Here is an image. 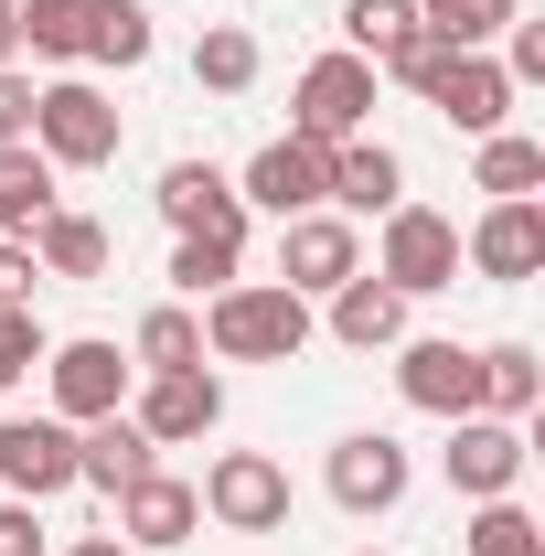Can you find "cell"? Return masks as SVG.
<instances>
[{
    "label": "cell",
    "instance_id": "13",
    "mask_svg": "<svg viewBox=\"0 0 545 556\" xmlns=\"http://www.w3.org/2000/svg\"><path fill=\"white\" fill-rule=\"evenodd\" d=\"M396 396L417 417H481V343H396Z\"/></svg>",
    "mask_w": 545,
    "mask_h": 556
},
{
    "label": "cell",
    "instance_id": "24",
    "mask_svg": "<svg viewBox=\"0 0 545 556\" xmlns=\"http://www.w3.org/2000/svg\"><path fill=\"white\" fill-rule=\"evenodd\" d=\"M129 364H139V375H182V364H204V311H193V300H161V311H139Z\"/></svg>",
    "mask_w": 545,
    "mask_h": 556
},
{
    "label": "cell",
    "instance_id": "9",
    "mask_svg": "<svg viewBox=\"0 0 545 556\" xmlns=\"http://www.w3.org/2000/svg\"><path fill=\"white\" fill-rule=\"evenodd\" d=\"M321 482H332L342 514H396L417 482L407 439H385V428H353V439H332V460H321Z\"/></svg>",
    "mask_w": 545,
    "mask_h": 556
},
{
    "label": "cell",
    "instance_id": "39",
    "mask_svg": "<svg viewBox=\"0 0 545 556\" xmlns=\"http://www.w3.org/2000/svg\"><path fill=\"white\" fill-rule=\"evenodd\" d=\"M364 556H375V546H364Z\"/></svg>",
    "mask_w": 545,
    "mask_h": 556
},
{
    "label": "cell",
    "instance_id": "27",
    "mask_svg": "<svg viewBox=\"0 0 545 556\" xmlns=\"http://www.w3.org/2000/svg\"><path fill=\"white\" fill-rule=\"evenodd\" d=\"M257 65H268V54H257V33H246V22H204V43H193V86L246 97V86H257Z\"/></svg>",
    "mask_w": 545,
    "mask_h": 556
},
{
    "label": "cell",
    "instance_id": "38",
    "mask_svg": "<svg viewBox=\"0 0 545 556\" xmlns=\"http://www.w3.org/2000/svg\"><path fill=\"white\" fill-rule=\"evenodd\" d=\"M65 556H129V546H118V535H75Z\"/></svg>",
    "mask_w": 545,
    "mask_h": 556
},
{
    "label": "cell",
    "instance_id": "37",
    "mask_svg": "<svg viewBox=\"0 0 545 556\" xmlns=\"http://www.w3.org/2000/svg\"><path fill=\"white\" fill-rule=\"evenodd\" d=\"M0 65H22V0H0Z\"/></svg>",
    "mask_w": 545,
    "mask_h": 556
},
{
    "label": "cell",
    "instance_id": "3",
    "mask_svg": "<svg viewBox=\"0 0 545 556\" xmlns=\"http://www.w3.org/2000/svg\"><path fill=\"white\" fill-rule=\"evenodd\" d=\"M385 236H375V278L396 289V300H428V289H460V225L439 204H396L375 214Z\"/></svg>",
    "mask_w": 545,
    "mask_h": 556
},
{
    "label": "cell",
    "instance_id": "4",
    "mask_svg": "<svg viewBox=\"0 0 545 556\" xmlns=\"http://www.w3.org/2000/svg\"><path fill=\"white\" fill-rule=\"evenodd\" d=\"M193 503H204V525H225V535H278L289 525V471H278L268 450H214Z\"/></svg>",
    "mask_w": 545,
    "mask_h": 556
},
{
    "label": "cell",
    "instance_id": "36",
    "mask_svg": "<svg viewBox=\"0 0 545 556\" xmlns=\"http://www.w3.org/2000/svg\"><path fill=\"white\" fill-rule=\"evenodd\" d=\"M33 86H43V75L0 65V139H33Z\"/></svg>",
    "mask_w": 545,
    "mask_h": 556
},
{
    "label": "cell",
    "instance_id": "35",
    "mask_svg": "<svg viewBox=\"0 0 545 556\" xmlns=\"http://www.w3.org/2000/svg\"><path fill=\"white\" fill-rule=\"evenodd\" d=\"M33 247H22V236H0V311H33Z\"/></svg>",
    "mask_w": 545,
    "mask_h": 556
},
{
    "label": "cell",
    "instance_id": "25",
    "mask_svg": "<svg viewBox=\"0 0 545 556\" xmlns=\"http://www.w3.org/2000/svg\"><path fill=\"white\" fill-rule=\"evenodd\" d=\"M471 193H492V204H524V193H545V139H514V129L471 139Z\"/></svg>",
    "mask_w": 545,
    "mask_h": 556
},
{
    "label": "cell",
    "instance_id": "30",
    "mask_svg": "<svg viewBox=\"0 0 545 556\" xmlns=\"http://www.w3.org/2000/svg\"><path fill=\"white\" fill-rule=\"evenodd\" d=\"M236 236H172V300H214V289H236Z\"/></svg>",
    "mask_w": 545,
    "mask_h": 556
},
{
    "label": "cell",
    "instance_id": "14",
    "mask_svg": "<svg viewBox=\"0 0 545 556\" xmlns=\"http://www.w3.org/2000/svg\"><path fill=\"white\" fill-rule=\"evenodd\" d=\"M460 268L524 289V278L545 268V204H535V193H524V204H481V225L460 236Z\"/></svg>",
    "mask_w": 545,
    "mask_h": 556
},
{
    "label": "cell",
    "instance_id": "18",
    "mask_svg": "<svg viewBox=\"0 0 545 556\" xmlns=\"http://www.w3.org/2000/svg\"><path fill=\"white\" fill-rule=\"evenodd\" d=\"M407 311H417V300H396L375 268H353V278L332 289V311H321V321H332L342 353H396V343H407Z\"/></svg>",
    "mask_w": 545,
    "mask_h": 556
},
{
    "label": "cell",
    "instance_id": "15",
    "mask_svg": "<svg viewBox=\"0 0 545 556\" xmlns=\"http://www.w3.org/2000/svg\"><path fill=\"white\" fill-rule=\"evenodd\" d=\"M150 204H161L172 236H236V247H246V193H236V172H214V161H172Z\"/></svg>",
    "mask_w": 545,
    "mask_h": 556
},
{
    "label": "cell",
    "instance_id": "7",
    "mask_svg": "<svg viewBox=\"0 0 545 556\" xmlns=\"http://www.w3.org/2000/svg\"><path fill=\"white\" fill-rule=\"evenodd\" d=\"M43 386H54V417L86 428V417H118V407H129L139 364H129L118 343H97V332H86V343H54V353H43Z\"/></svg>",
    "mask_w": 545,
    "mask_h": 556
},
{
    "label": "cell",
    "instance_id": "28",
    "mask_svg": "<svg viewBox=\"0 0 545 556\" xmlns=\"http://www.w3.org/2000/svg\"><path fill=\"white\" fill-rule=\"evenodd\" d=\"M514 22V0H417V33H439L449 54H492Z\"/></svg>",
    "mask_w": 545,
    "mask_h": 556
},
{
    "label": "cell",
    "instance_id": "10",
    "mask_svg": "<svg viewBox=\"0 0 545 556\" xmlns=\"http://www.w3.org/2000/svg\"><path fill=\"white\" fill-rule=\"evenodd\" d=\"M439 471H449L460 503H503V492L524 482V428H514V417H449Z\"/></svg>",
    "mask_w": 545,
    "mask_h": 556
},
{
    "label": "cell",
    "instance_id": "21",
    "mask_svg": "<svg viewBox=\"0 0 545 556\" xmlns=\"http://www.w3.org/2000/svg\"><path fill=\"white\" fill-rule=\"evenodd\" d=\"M22 54L75 75L86 54H97V0H22Z\"/></svg>",
    "mask_w": 545,
    "mask_h": 556
},
{
    "label": "cell",
    "instance_id": "31",
    "mask_svg": "<svg viewBox=\"0 0 545 556\" xmlns=\"http://www.w3.org/2000/svg\"><path fill=\"white\" fill-rule=\"evenodd\" d=\"M407 33H417V0H353L342 11V54H364V65H385Z\"/></svg>",
    "mask_w": 545,
    "mask_h": 556
},
{
    "label": "cell",
    "instance_id": "8",
    "mask_svg": "<svg viewBox=\"0 0 545 556\" xmlns=\"http://www.w3.org/2000/svg\"><path fill=\"white\" fill-rule=\"evenodd\" d=\"M364 268V236H353V214H289L278 225V289H300V300H332L342 278Z\"/></svg>",
    "mask_w": 545,
    "mask_h": 556
},
{
    "label": "cell",
    "instance_id": "6",
    "mask_svg": "<svg viewBox=\"0 0 545 556\" xmlns=\"http://www.w3.org/2000/svg\"><path fill=\"white\" fill-rule=\"evenodd\" d=\"M236 193H246V214H278V225H289V214H321L332 204V150L289 129V139H268V150L236 172Z\"/></svg>",
    "mask_w": 545,
    "mask_h": 556
},
{
    "label": "cell",
    "instance_id": "29",
    "mask_svg": "<svg viewBox=\"0 0 545 556\" xmlns=\"http://www.w3.org/2000/svg\"><path fill=\"white\" fill-rule=\"evenodd\" d=\"M460 556H545V525L503 492V503H471V525H460Z\"/></svg>",
    "mask_w": 545,
    "mask_h": 556
},
{
    "label": "cell",
    "instance_id": "1",
    "mask_svg": "<svg viewBox=\"0 0 545 556\" xmlns=\"http://www.w3.org/2000/svg\"><path fill=\"white\" fill-rule=\"evenodd\" d=\"M204 353L214 364H300L310 353V300L278 278H236L204 300Z\"/></svg>",
    "mask_w": 545,
    "mask_h": 556
},
{
    "label": "cell",
    "instance_id": "34",
    "mask_svg": "<svg viewBox=\"0 0 545 556\" xmlns=\"http://www.w3.org/2000/svg\"><path fill=\"white\" fill-rule=\"evenodd\" d=\"M54 535H43V503H11L0 492V556H43Z\"/></svg>",
    "mask_w": 545,
    "mask_h": 556
},
{
    "label": "cell",
    "instance_id": "12",
    "mask_svg": "<svg viewBox=\"0 0 545 556\" xmlns=\"http://www.w3.org/2000/svg\"><path fill=\"white\" fill-rule=\"evenodd\" d=\"M0 492H11V503L75 492V428L65 417H0Z\"/></svg>",
    "mask_w": 545,
    "mask_h": 556
},
{
    "label": "cell",
    "instance_id": "11",
    "mask_svg": "<svg viewBox=\"0 0 545 556\" xmlns=\"http://www.w3.org/2000/svg\"><path fill=\"white\" fill-rule=\"evenodd\" d=\"M129 417L150 428V450H182V439H214L225 428V375L214 364H182V375H150L129 396Z\"/></svg>",
    "mask_w": 545,
    "mask_h": 556
},
{
    "label": "cell",
    "instance_id": "23",
    "mask_svg": "<svg viewBox=\"0 0 545 556\" xmlns=\"http://www.w3.org/2000/svg\"><path fill=\"white\" fill-rule=\"evenodd\" d=\"M54 204H65V193H54V161H43L33 139H0V236H33Z\"/></svg>",
    "mask_w": 545,
    "mask_h": 556
},
{
    "label": "cell",
    "instance_id": "20",
    "mask_svg": "<svg viewBox=\"0 0 545 556\" xmlns=\"http://www.w3.org/2000/svg\"><path fill=\"white\" fill-rule=\"evenodd\" d=\"M407 204V161L385 139H332V214H396Z\"/></svg>",
    "mask_w": 545,
    "mask_h": 556
},
{
    "label": "cell",
    "instance_id": "22",
    "mask_svg": "<svg viewBox=\"0 0 545 556\" xmlns=\"http://www.w3.org/2000/svg\"><path fill=\"white\" fill-rule=\"evenodd\" d=\"M22 247H33V268H43V278H107V225L75 214V204H54Z\"/></svg>",
    "mask_w": 545,
    "mask_h": 556
},
{
    "label": "cell",
    "instance_id": "33",
    "mask_svg": "<svg viewBox=\"0 0 545 556\" xmlns=\"http://www.w3.org/2000/svg\"><path fill=\"white\" fill-rule=\"evenodd\" d=\"M43 353H54V343H43V321H33V311H0V396H11Z\"/></svg>",
    "mask_w": 545,
    "mask_h": 556
},
{
    "label": "cell",
    "instance_id": "19",
    "mask_svg": "<svg viewBox=\"0 0 545 556\" xmlns=\"http://www.w3.org/2000/svg\"><path fill=\"white\" fill-rule=\"evenodd\" d=\"M139 471H161V450H150V428H139L129 407H118V417H86V428H75V482H97L107 503H118Z\"/></svg>",
    "mask_w": 545,
    "mask_h": 556
},
{
    "label": "cell",
    "instance_id": "16",
    "mask_svg": "<svg viewBox=\"0 0 545 556\" xmlns=\"http://www.w3.org/2000/svg\"><path fill=\"white\" fill-rule=\"evenodd\" d=\"M193 535H204V503H193V482H182V471H139V482L118 492V546H129V556L193 546Z\"/></svg>",
    "mask_w": 545,
    "mask_h": 556
},
{
    "label": "cell",
    "instance_id": "2",
    "mask_svg": "<svg viewBox=\"0 0 545 556\" xmlns=\"http://www.w3.org/2000/svg\"><path fill=\"white\" fill-rule=\"evenodd\" d=\"M118 139H129V118H118V97H107L97 75H43V86H33V150H43L54 172L118 161Z\"/></svg>",
    "mask_w": 545,
    "mask_h": 556
},
{
    "label": "cell",
    "instance_id": "17",
    "mask_svg": "<svg viewBox=\"0 0 545 556\" xmlns=\"http://www.w3.org/2000/svg\"><path fill=\"white\" fill-rule=\"evenodd\" d=\"M428 108H439L460 139H492L503 118H514V75H503V54H449L439 86H428Z\"/></svg>",
    "mask_w": 545,
    "mask_h": 556
},
{
    "label": "cell",
    "instance_id": "26",
    "mask_svg": "<svg viewBox=\"0 0 545 556\" xmlns=\"http://www.w3.org/2000/svg\"><path fill=\"white\" fill-rule=\"evenodd\" d=\"M535 396H545V364H535V343H481V417H535Z\"/></svg>",
    "mask_w": 545,
    "mask_h": 556
},
{
    "label": "cell",
    "instance_id": "5",
    "mask_svg": "<svg viewBox=\"0 0 545 556\" xmlns=\"http://www.w3.org/2000/svg\"><path fill=\"white\" fill-rule=\"evenodd\" d=\"M289 129L300 139H364L375 129V65L364 54H321V65H300V97H289Z\"/></svg>",
    "mask_w": 545,
    "mask_h": 556
},
{
    "label": "cell",
    "instance_id": "32",
    "mask_svg": "<svg viewBox=\"0 0 545 556\" xmlns=\"http://www.w3.org/2000/svg\"><path fill=\"white\" fill-rule=\"evenodd\" d=\"M150 43H161V33H150V11H139V0H97V54H86V65H150Z\"/></svg>",
    "mask_w": 545,
    "mask_h": 556
}]
</instances>
